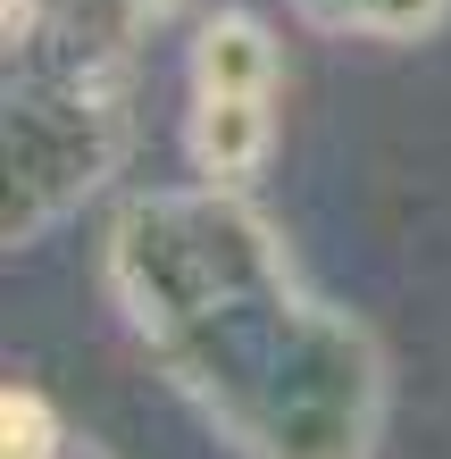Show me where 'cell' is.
<instances>
[{
	"label": "cell",
	"mask_w": 451,
	"mask_h": 459,
	"mask_svg": "<svg viewBox=\"0 0 451 459\" xmlns=\"http://www.w3.org/2000/svg\"><path fill=\"white\" fill-rule=\"evenodd\" d=\"M193 151L209 176H251L268 151V92H201Z\"/></svg>",
	"instance_id": "obj_1"
},
{
	"label": "cell",
	"mask_w": 451,
	"mask_h": 459,
	"mask_svg": "<svg viewBox=\"0 0 451 459\" xmlns=\"http://www.w3.org/2000/svg\"><path fill=\"white\" fill-rule=\"evenodd\" d=\"M0 426H9V459H50L59 451V426H50L42 393H9L0 401Z\"/></svg>",
	"instance_id": "obj_2"
}]
</instances>
